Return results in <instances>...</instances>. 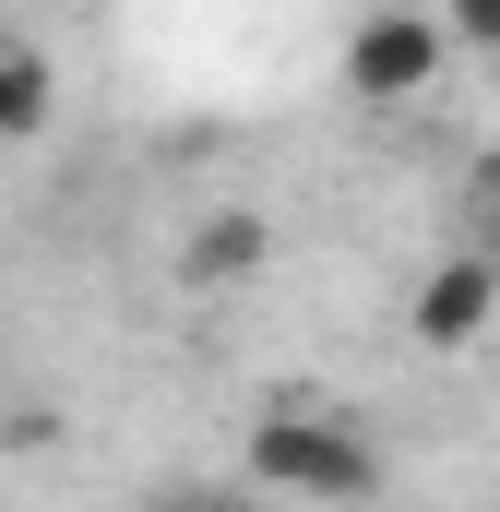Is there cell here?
<instances>
[{
    "mask_svg": "<svg viewBox=\"0 0 500 512\" xmlns=\"http://www.w3.org/2000/svg\"><path fill=\"white\" fill-rule=\"evenodd\" d=\"M250 477L286 489V501H370L381 489V441L358 417H322V405H286L250 429Z\"/></svg>",
    "mask_w": 500,
    "mask_h": 512,
    "instance_id": "cell-1",
    "label": "cell"
},
{
    "mask_svg": "<svg viewBox=\"0 0 500 512\" xmlns=\"http://www.w3.org/2000/svg\"><path fill=\"white\" fill-rule=\"evenodd\" d=\"M441 12H370V24H346V96H429L441 84Z\"/></svg>",
    "mask_w": 500,
    "mask_h": 512,
    "instance_id": "cell-2",
    "label": "cell"
},
{
    "mask_svg": "<svg viewBox=\"0 0 500 512\" xmlns=\"http://www.w3.org/2000/svg\"><path fill=\"white\" fill-rule=\"evenodd\" d=\"M405 322H417V346H477L500 322V262L489 251H453L417 274V298H405Z\"/></svg>",
    "mask_w": 500,
    "mask_h": 512,
    "instance_id": "cell-3",
    "label": "cell"
},
{
    "mask_svg": "<svg viewBox=\"0 0 500 512\" xmlns=\"http://www.w3.org/2000/svg\"><path fill=\"white\" fill-rule=\"evenodd\" d=\"M48 96H60V84H48V48L0 24V143H36V131H48Z\"/></svg>",
    "mask_w": 500,
    "mask_h": 512,
    "instance_id": "cell-4",
    "label": "cell"
},
{
    "mask_svg": "<svg viewBox=\"0 0 500 512\" xmlns=\"http://www.w3.org/2000/svg\"><path fill=\"white\" fill-rule=\"evenodd\" d=\"M262 251H274V239H262V215H215V227L191 239V274H203V286H227V274H250Z\"/></svg>",
    "mask_w": 500,
    "mask_h": 512,
    "instance_id": "cell-5",
    "label": "cell"
},
{
    "mask_svg": "<svg viewBox=\"0 0 500 512\" xmlns=\"http://www.w3.org/2000/svg\"><path fill=\"white\" fill-rule=\"evenodd\" d=\"M441 36H465V48H500V0H465V12H441Z\"/></svg>",
    "mask_w": 500,
    "mask_h": 512,
    "instance_id": "cell-6",
    "label": "cell"
},
{
    "mask_svg": "<svg viewBox=\"0 0 500 512\" xmlns=\"http://www.w3.org/2000/svg\"><path fill=\"white\" fill-rule=\"evenodd\" d=\"M477 227H489V262H500V167H489V191H477Z\"/></svg>",
    "mask_w": 500,
    "mask_h": 512,
    "instance_id": "cell-7",
    "label": "cell"
},
{
    "mask_svg": "<svg viewBox=\"0 0 500 512\" xmlns=\"http://www.w3.org/2000/svg\"><path fill=\"white\" fill-rule=\"evenodd\" d=\"M143 512H215V501H143Z\"/></svg>",
    "mask_w": 500,
    "mask_h": 512,
    "instance_id": "cell-8",
    "label": "cell"
}]
</instances>
